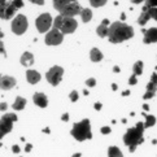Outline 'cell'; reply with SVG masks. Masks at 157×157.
<instances>
[{
  "instance_id": "1",
  "label": "cell",
  "mask_w": 157,
  "mask_h": 157,
  "mask_svg": "<svg viewBox=\"0 0 157 157\" xmlns=\"http://www.w3.org/2000/svg\"><path fill=\"white\" fill-rule=\"evenodd\" d=\"M134 36V29L131 26H128L123 22L116 21L114 24H112L108 31V38L109 42L112 43H121L123 40H127Z\"/></svg>"
},
{
  "instance_id": "2",
  "label": "cell",
  "mask_w": 157,
  "mask_h": 157,
  "mask_svg": "<svg viewBox=\"0 0 157 157\" xmlns=\"http://www.w3.org/2000/svg\"><path fill=\"white\" fill-rule=\"evenodd\" d=\"M143 132H144V123L138 122L135 127L128 128L127 132L123 136V143L130 147V152H134L138 144H142L144 142L143 139Z\"/></svg>"
},
{
  "instance_id": "3",
  "label": "cell",
  "mask_w": 157,
  "mask_h": 157,
  "mask_svg": "<svg viewBox=\"0 0 157 157\" xmlns=\"http://www.w3.org/2000/svg\"><path fill=\"white\" fill-rule=\"evenodd\" d=\"M53 8L57 9L64 17H73L81 14L82 8L78 2H64V0H56L53 2Z\"/></svg>"
},
{
  "instance_id": "4",
  "label": "cell",
  "mask_w": 157,
  "mask_h": 157,
  "mask_svg": "<svg viewBox=\"0 0 157 157\" xmlns=\"http://www.w3.org/2000/svg\"><path fill=\"white\" fill-rule=\"evenodd\" d=\"M70 134L74 136L78 142L82 140H88L92 138V132H91V126H90V121L86 118L78 123H74Z\"/></svg>"
},
{
  "instance_id": "5",
  "label": "cell",
  "mask_w": 157,
  "mask_h": 157,
  "mask_svg": "<svg viewBox=\"0 0 157 157\" xmlns=\"http://www.w3.org/2000/svg\"><path fill=\"white\" fill-rule=\"evenodd\" d=\"M77 21L75 18L73 17H64V16H57L55 18V25H53V29H57L60 30L63 34H71L74 33L77 29Z\"/></svg>"
},
{
  "instance_id": "6",
  "label": "cell",
  "mask_w": 157,
  "mask_h": 157,
  "mask_svg": "<svg viewBox=\"0 0 157 157\" xmlns=\"http://www.w3.org/2000/svg\"><path fill=\"white\" fill-rule=\"evenodd\" d=\"M17 121V116L13 113H8L3 116V118L0 120V139H3L4 135H7L8 132L12 131L13 122Z\"/></svg>"
},
{
  "instance_id": "7",
  "label": "cell",
  "mask_w": 157,
  "mask_h": 157,
  "mask_svg": "<svg viewBox=\"0 0 157 157\" xmlns=\"http://www.w3.org/2000/svg\"><path fill=\"white\" fill-rule=\"evenodd\" d=\"M63 74H64V69L61 68V66H52V68L47 71L46 79L51 83L52 86H57L61 82Z\"/></svg>"
},
{
  "instance_id": "8",
  "label": "cell",
  "mask_w": 157,
  "mask_h": 157,
  "mask_svg": "<svg viewBox=\"0 0 157 157\" xmlns=\"http://www.w3.org/2000/svg\"><path fill=\"white\" fill-rule=\"evenodd\" d=\"M27 30V18L24 14H17L12 22V31L16 35H22Z\"/></svg>"
},
{
  "instance_id": "9",
  "label": "cell",
  "mask_w": 157,
  "mask_h": 157,
  "mask_svg": "<svg viewBox=\"0 0 157 157\" xmlns=\"http://www.w3.org/2000/svg\"><path fill=\"white\" fill-rule=\"evenodd\" d=\"M35 26H36V29L39 33H46L49 30V27L52 26V17H51V14L49 13H43L40 14L39 17L36 18L35 21Z\"/></svg>"
},
{
  "instance_id": "10",
  "label": "cell",
  "mask_w": 157,
  "mask_h": 157,
  "mask_svg": "<svg viewBox=\"0 0 157 157\" xmlns=\"http://www.w3.org/2000/svg\"><path fill=\"white\" fill-rule=\"evenodd\" d=\"M16 8L13 2H0V18L10 20L16 13Z\"/></svg>"
},
{
  "instance_id": "11",
  "label": "cell",
  "mask_w": 157,
  "mask_h": 157,
  "mask_svg": "<svg viewBox=\"0 0 157 157\" xmlns=\"http://www.w3.org/2000/svg\"><path fill=\"white\" fill-rule=\"evenodd\" d=\"M64 40V34L57 29H52L46 35V44L48 46H59Z\"/></svg>"
},
{
  "instance_id": "12",
  "label": "cell",
  "mask_w": 157,
  "mask_h": 157,
  "mask_svg": "<svg viewBox=\"0 0 157 157\" xmlns=\"http://www.w3.org/2000/svg\"><path fill=\"white\" fill-rule=\"evenodd\" d=\"M151 18H155L157 21V8H147L144 7L143 8V13L140 14V17L138 20V24L139 25H144L145 22Z\"/></svg>"
},
{
  "instance_id": "13",
  "label": "cell",
  "mask_w": 157,
  "mask_h": 157,
  "mask_svg": "<svg viewBox=\"0 0 157 157\" xmlns=\"http://www.w3.org/2000/svg\"><path fill=\"white\" fill-rule=\"evenodd\" d=\"M156 91H157V73H153L152 78H151V81L148 82V85H147V92H145L143 99L148 100L151 98H153Z\"/></svg>"
},
{
  "instance_id": "14",
  "label": "cell",
  "mask_w": 157,
  "mask_h": 157,
  "mask_svg": "<svg viewBox=\"0 0 157 157\" xmlns=\"http://www.w3.org/2000/svg\"><path fill=\"white\" fill-rule=\"evenodd\" d=\"M16 86V79L13 77L9 75H2L0 74V88L7 91V90H10Z\"/></svg>"
},
{
  "instance_id": "15",
  "label": "cell",
  "mask_w": 157,
  "mask_h": 157,
  "mask_svg": "<svg viewBox=\"0 0 157 157\" xmlns=\"http://www.w3.org/2000/svg\"><path fill=\"white\" fill-rule=\"evenodd\" d=\"M144 39L143 42L145 44H149V43H156L157 42V27H151L148 31L144 33Z\"/></svg>"
},
{
  "instance_id": "16",
  "label": "cell",
  "mask_w": 157,
  "mask_h": 157,
  "mask_svg": "<svg viewBox=\"0 0 157 157\" xmlns=\"http://www.w3.org/2000/svg\"><path fill=\"white\" fill-rule=\"evenodd\" d=\"M33 100H34V103H35L38 106H40V108H46V106L48 105V99H47L46 95L42 94V92L34 94V96H33Z\"/></svg>"
},
{
  "instance_id": "17",
  "label": "cell",
  "mask_w": 157,
  "mask_h": 157,
  "mask_svg": "<svg viewBox=\"0 0 157 157\" xmlns=\"http://www.w3.org/2000/svg\"><path fill=\"white\" fill-rule=\"evenodd\" d=\"M26 78H27V82L30 83V85H35V83H38L39 81H40V74L36 71V70H27L26 71Z\"/></svg>"
},
{
  "instance_id": "18",
  "label": "cell",
  "mask_w": 157,
  "mask_h": 157,
  "mask_svg": "<svg viewBox=\"0 0 157 157\" xmlns=\"http://www.w3.org/2000/svg\"><path fill=\"white\" fill-rule=\"evenodd\" d=\"M108 25H109V20H108V18L103 20L101 25H100V26L98 27V29H96V31H98L99 36H101V38H104V36H108V31H109V29H108Z\"/></svg>"
},
{
  "instance_id": "19",
  "label": "cell",
  "mask_w": 157,
  "mask_h": 157,
  "mask_svg": "<svg viewBox=\"0 0 157 157\" xmlns=\"http://www.w3.org/2000/svg\"><path fill=\"white\" fill-rule=\"evenodd\" d=\"M21 64L24 66H31L34 64V56H33L30 52H25L21 56Z\"/></svg>"
},
{
  "instance_id": "20",
  "label": "cell",
  "mask_w": 157,
  "mask_h": 157,
  "mask_svg": "<svg viewBox=\"0 0 157 157\" xmlns=\"http://www.w3.org/2000/svg\"><path fill=\"white\" fill-rule=\"evenodd\" d=\"M90 56H91V60L94 63H99V61L103 60V53L100 52L98 48H92L91 52H90Z\"/></svg>"
},
{
  "instance_id": "21",
  "label": "cell",
  "mask_w": 157,
  "mask_h": 157,
  "mask_svg": "<svg viewBox=\"0 0 157 157\" xmlns=\"http://www.w3.org/2000/svg\"><path fill=\"white\" fill-rule=\"evenodd\" d=\"M25 105H26V99L21 98V96H17L16 101L13 103V109H16V110H21V109H24V108H25Z\"/></svg>"
},
{
  "instance_id": "22",
  "label": "cell",
  "mask_w": 157,
  "mask_h": 157,
  "mask_svg": "<svg viewBox=\"0 0 157 157\" xmlns=\"http://www.w3.org/2000/svg\"><path fill=\"white\" fill-rule=\"evenodd\" d=\"M132 70H134L132 75L138 78V75H140L143 73V61H136V63L134 64V66H132Z\"/></svg>"
},
{
  "instance_id": "23",
  "label": "cell",
  "mask_w": 157,
  "mask_h": 157,
  "mask_svg": "<svg viewBox=\"0 0 157 157\" xmlns=\"http://www.w3.org/2000/svg\"><path fill=\"white\" fill-rule=\"evenodd\" d=\"M108 157H123L122 152H121V149L118 147H109L108 149Z\"/></svg>"
},
{
  "instance_id": "24",
  "label": "cell",
  "mask_w": 157,
  "mask_h": 157,
  "mask_svg": "<svg viewBox=\"0 0 157 157\" xmlns=\"http://www.w3.org/2000/svg\"><path fill=\"white\" fill-rule=\"evenodd\" d=\"M81 16H82V21L83 22H90L92 18V12H91V9H82V12H81Z\"/></svg>"
},
{
  "instance_id": "25",
  "label": "cell",
  "mask_w": 157,
  "mask_h": 157,
  "mask_svg": "<svg viewBox=\"0 0 157 157\" xmlns=\"http://www.w3.org/2000/svg\"><path fill=\"white\" fill-rule=\"evenodd\" d=\"M156 123V118H155V116H148L147 117V120H145V123H144V128L145 127H152L153 125Z\"/></svg>"
},
{
  "instance_id": "26",
  "label": "cell",
  "mask_w": 157,
  "mask_h": 157,
  "mask_svg": "<svg viewBox=\"0 0 157 157\" xmlns=\"http://www.w3.org/2000/svg\"><path fill=\"white\" fill-rule=\"evenodd\" d=\"M70 100H71L73 103L78 100V92H77V91H71V94H70Z\"/></svg>"
},
{
  "instance_id": "27",
  "label": "cell",
  "mask_w": 157,
  "mask_h": 157,
  "mask_svg": "<svg viewBox=\"0 0 157 157\" xmlns=\"http://www.w3.org/2000/svg\"><path fill=\"white\" fill-rule=\"evenodd\" d=\"M86 85H87L88 87H94L95 85H96V81H95L94 78H90V79L86 81Z\"/></svg>"
},
{
  "instance_id": "28",
  "label": "cell",
  "mask_w": 157,
  "mask_h": 157,
  "mask_svg": "<svg viewBox=\"0 0 157 157\" xmlns=\"http://www.w3.org/2000/svg\"><path fill=\"white\" fill-rule=\"evenodd\" d=\"M103 4H105L104 0H103V2H95V0H92V2H91L92 7H100V5H103Z\"/></svg>"
},
{
  "instance_id": "29",
  "label": "cell",
  "mask_w": 157,
  "mask_h": 157,
  "mask_svg": "<svg viewBox=\"0 0 157 157\" xmlns=\"http://www.w3.org/2000/svg\"><path fill=\"white\" fill-rule=\"evenodd\" d=\"M2 38H3V33L0 31V52H3V55H5V51H4V47H3V42H2Z\"/></svg>"
},
{
  "instance_id": "30",
  "label": "cell",
  "mask_w": 157,
  "mask_h": 157,
  "mask_svg": "<svg viewBox=\"0 0 157 157\" xmlns=\"http://www.w3.org/2000/svg\"><path fill=\"white\" fill-rule=\"evenodd\" d=\"M136 82H138V78H136V77H134V75L130 78V79H128V83H130V85H135Z\"/></svg>"
},
{
  "instance_id": "31",
  "label": "cell",
  "mask_w": 157,
  "mask_h": 157,
  "mask_svg": "<svg viewBox=\"0 0 157 157\" xmlns=\"http://www.w3.org/2000/svg\"><path fill=\"white\" fill-rule=\"evenodd\" d=\"M13 4H14V7H16V8L24 7V2H13Z\"/></svg>"
},
{
  "instance_id": "32",
  "label": "cell",
  "mask_w": 157,
  "mask_h": 157,
  "mask_svg": "<svg viewBox=\"0 0 157 157\" xmlns=\"http://www.w3.org/2000/svg\"><path fill=\"white\" fill-rule=\"evenodd\" d=\"M101 132H103V134H109V132H110V128H109V127H103V128H101Z\"/></svg>"
},
{
  "instance_id": "33",
  "label": "cell",
  "mask_w": 157,
  "mask_h": 157,
  "mask_svg": "<svg viewBox=\"0 0 157 157\" xmlns=\"http://www.w3.org/2000/svg\"><path fill=\"white\" fill-rule=\"evenodd\" d=\"M7 106H8L7 103H2V104H0V110H5V109H7Z\"/></svg>"
},
{
  "instance_id": "34",
  "label": "cell",
  "mask_w": 157,
  "mask_h": 157,
  "mask_svg": "<svg viewBox=\"0 0 157 157\" xmlns=\"http://www.w3.org/2000/svg\"><path fill=\"white\" fill-rule=\"evenodd\" d=\"M12 149H13V152H14V153H18V152H20V147H18V145H13V148H12Z\"/></svg>"
},
{
  "instance_id": "35",
  "label": "cell",
  "mask_w": 157,
  "mask_h": 157,
  "mask_svg": "<svg viewBox=\"0 0 157 157\" xmlns=\"http://www.w3.org/2000/svg\"><path fill=\"white\" fill-rule=\"evenodd\" d=\"M61 120H63V121H68V120H69V114H68V113H65V114L63 116V118H61Z\"/></svg>"
},
{
  "instance_id": "36",
  "label": "cell",
  "mask_w": 157,
  "mask_h": 157,
  "mask_svg": "<svg viewBox=\"0 0 157 157\" xmlns=\"http://www.w3.org/2000/svg\"><path fill=\"white\" fill-rule=\"evenodd\" d=\"M30 149H31V144H27V145H26V149H25V151H26V152H29Z\"/></svg>"
},
{
  "instance_id": "37",
  "label": "cell",
  "mask_w": 157,
  "mask_h": 157,
  "mask_svg": "<svg viewBox=\"0 0 157 157\" xmlns=\"http://www.w3.org/2000/svg\"><path fill=\"white\" fill-rule=\"evenodd\" d=\"M100 106H101V104H100V103H98V104H95V109H100Z\"/></svg>"
},
{
  "instance_id": "38",
  "label": "cell",
  "mask_w": 157,
  "mask_h": 157,
  "mask_svg": "<svg viewBox=\"0 0 157 157\" xmlns=\"http://www.w3.org/2000/svg\"><path fill=\"white\" fill-rule=\"evenodd\" d=\"M71 157H81V153H75V155H73Z\"/></svg>"
},
{
  "instance_id": "39",
  "label": "cell",
  "mask_w": 157,
  "mask_h": 157,
  "mask_svg": "<svg viewBox=\"0 0 157 157\" xmlns=\"http://www.w3.org/2000/svg\"><path fill=\"white\" fill-rule=\"evenodd\" d=\"M2 145H3V144H2V143H0V147H2Z\"/></svg>"
},
{
  "instance_id": "40",
  "label": "cell",
  "mask_w": 157,
  "mask_h": 157,
  "mask_svg": "<svg viewBox=\"0 0 157 157\" xmlns=\"http://www.w3.org/2000/svg\"><path fill=\"white\" fill-rule=\"evenodd\" d=\"M156 69H157V68H156Z\"/></svg>"
}]
</instances>
